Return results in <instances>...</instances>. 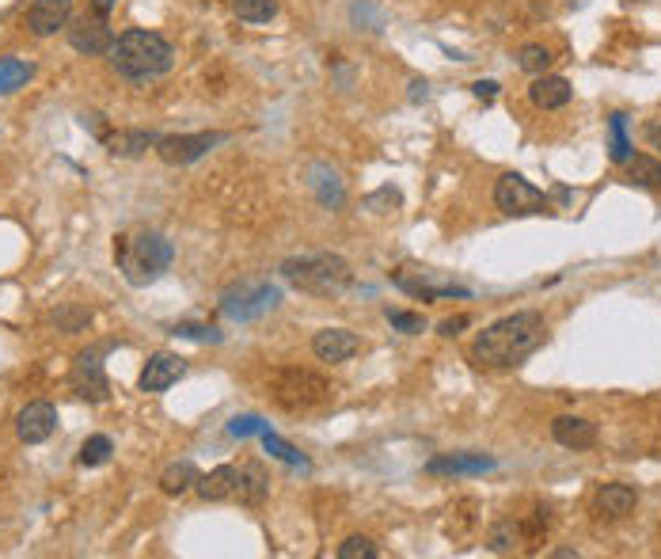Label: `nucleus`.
I'll use <instances>...</instances> for the list:
<instances>
[{
    "label": "nucleus",
    "instance_id": "obj_1",
    "mask_svg": "<svg viewBox=\"0 0 661 559\" xmlns=\"http://www.w3.org/2000/svg\"><path fill=\"white\" fill-rule=\"evenodd\" d=\"M548 343V320L540 312H513L494 320L491 328H483L472 343V362L479 369H513L521 366L529 354Z\"/></svg>",
    "mask_w": 661,
    "mask_h": 559
},
{
    "label": "nucleus",
    "instance_id": "obj_2",
    "mask_svg": "<svg viewBox=\"0 0 661 559\" xmlns=\"http://www.w3.org/2000/svg\"><path fill=\"white\" fill-rule=\"evenodd\" d=\"M111 65L118 77L126 80H156L171 73L175 65V46H171L160 31H145V27H133L126 35H118L111 46Z\"/></svg>",
    "mask_w": 661,
    "mask_h": 559
},
{
    "label": "nucleus",
    "instance_id": "obj_3",
    "mask_svg": "<svg viewBox=\"0 0 661 559\" xmlns=\"http://www.w3.org/2000/svg\"><path fill=\"white\" fill-rule=\"evenodd\" d=\"M114 259H118V270H122V278L130 282L133 290H145V286L160 282L168 274L175 248H171V240L164 232H122L114 240Z\"/></svg>",
    "mask_w": 661,
    "mask_h": 559
},
{
    "label": "nucleus",
    "instance_id": "obj_4",
    "mask_svg": "<svg viewBox=\"0 0 661 559\" xmlns=\"http://www.w3.org/2000/svg\"><path fill=\"white\" fill-rule=\"evenodd\" d=\"M282 278L301 293L312 297H342L354 282V270L342 255L331 251H312V255H293L282 263Z\"/></svg>",
    "mask_w": 661,
    "mask_h": 559
},
{
    "label": "nucleus",
    "instance_id": "obj_5",
    "mask_svg": "<svg viewBox=\"0 0 661 559\" xmlns=\"http://www.w3.org/2000/svg\"><path fill=\"white\" fill-rule=\"evenodd\" d=\"M270 400L285 411H312L335 400V388L327 377L301 366H285L270 373Z\"/></svg>",
    "mask_w": 661,
    "mask_h": 559
},
{
    "label": "nucleus",
    "instance_id": "obj_6",
    "mask_svg": "<svg viewBox=\"0 0 661 559\" xmlns=\"http://www.w3.org/2000/svg\"><path fill=\"white\" fill-rule=\"evenodd\" d=\"M282 305V290L270 286V282H240L221 297V316L232 324H247V320H259L266 312H274Z\"/></svg>",
    "mask_w": 661,
    "mask_h": 559
},
{
    "label": "nucleus",
    "instance_id": "obj_7",
    "mask_svg": "<svg viewBox=\"0 0 661 559\" xmlns=\"http://www.w3.org/2000/svg\"><path fill=\"white\" fill-rule=\"evenodd\" d=\"M494 206L502 213H510V217H529V213L548 210V194L540 187H532L525 175L506 172L494 183Z\"/></svg>",
    "mask_w": 661,
    "mask_h": 559
},
{
    "label": "nucleus",
    "instance_id": "obj_8",
    "mask_svg": "<svg viewBox=\"0 0 661 559\" xmlns=\"http://www.w3.org/2000/svg\"><path fill=\"white\" fill-rule=\"evenodd\" d=\"M392 282H396L403 293H411V297H422V301H441V297H468L464 286H456L453 278H445L441 270H430V267H399L392 274Z\"/></svg>",
    "mask_w": 661,
    "mask_h": 559
},
{
    "label": "nucleus",
    "instance_id": "obj_9",
    "mask_svg": "<svg viewBox=\"0 0 661 559\" xmlns=\"http://www.w3.org/2000/svg\"><path fill=\"white\" fill-rule=\"evenodd\" d=\"M221 141H228V134H171L156 141V156L171 164V168H183V164H194L202 160L209 149H217Z\"/></svg>",
    "mask_w": 661,
    "mask_h": 559
},
{
    "label": "nucleus",
    "instance_id": "obj_10",
    "mask_svg": "<svg viewBox=\"0 0 661 559\" xmlns=\"http://www.w3.org/2000/svg\"><path fill=\"white\" fill-rule=\"evenodd\" d=\"M69 385L80 400H92V404H103L111 396V385H107V373H103V362L95 350H84L76 354L73 373H69Z\"/></svg>",
    "mask_w": 661,
    "mask_h": 559
},
{
    "label": "nucleus",
    "instance_id": "obj_11",
    "mask_svg": "<svg viewBox=\"0 0 661 559\" xmlns=\"http://www.w3.org/2000/svg\"><path fill=\"white\" fill-rule=\"evenodd\" d=\"M69 46L76 54H88V58H99V54H111L114 46V31L107 16H84V20H69Z\"/></svg>",
    "mask_w": 661,
    "mask_h": 559
},
{
    "label": "nucleus",
    "instance_id": "obj_12",
    "mask_svg": "<svg viewBox=\"0 0 661 559\" xmlns=\"http://www.w3.org/2000/svg\"><path fill=\"white\" fill-rule=\"evenodd\" d=\"M73 20V0H35L27 8V31L35 39H50L57 31H65Z\"/></svg>",
    "mask_w": 661,
    "mask_h": 559
},
{
    "label": "nucleus",
    "instance_id": "obj_13",
    "mask_svg": "<svg viewBox=\"0 0 661 559\" xmlns=\"http://www.w3.org/2000/svg\"><path fill=\"white\" fill-rule=\"evenodd\" d=\"M187 377V362L179 358V354H168V350H160V354H152L145 369H141V377H137V385L141 392H168L175 381H183Z\"/></svg>",
    "mask_w": 661,
    "mask_h": 559
},
{
    "label": "nucleus",
    "instance_id": "obj_14",
    "mask_svg": "<svg viewBox=\"0 0 661 559\" xmlns=\"http://www.w3.org/2000/svg\"><path fill=\"white\" fill-rule=\"evenodd\" d=\"M57 430V407L46 404V400H35V404H27L23 411L16 415V434L19 442L27 445H38L46 442L50 434Z\"/></svg>",
    "mask_w": 661,
    "mask_h": 559
},
{
    "label": "nucleus",
    "instance_id": "obj_15",
    "mask_svg": "<svg viewBox=\"0 0 661 559\" xmlns=\"http://www.w3.org/2000/svg\"><path fill=\"white\" fill-rule=\"evenodd\" d=\"M358 350H361V339L346 328H323L312 335V354H316L320 362H331V366L350 362Z\"/></svg>",
    "mask_w": 661,
    "mask_h": 559
},
{
    "label": "nucleus",
    "instance_id": "obj_16",
    "mask_svg": "<svg viewBox=\"0 0 661 559\" xmlns=\"http://www.w3.org/2000/svg\"><path fill=\"white\" fill-rule=\"evenodd\" d=\"M551 438L563 445V449L582 453V449H593V445H597V423L578 419V415H559V419L551 423Z\"/></svg>",
    "mask_w": 661,
    "mask_h": 559
},
{
    "label": "nucleus",
    "instance_id": "obj_17",
    "mask_svg": "<svg viewBox=\"0 0 661 559\" xmlns=\"http://www.w3.org/2000/svg\"><path fill=\"white\" fill-rule=\"evenodd\" d=\"M574 96L567 77H551V73H540V77L529 84V103L540 107V111H563Z\"/></svg>",
    "mask_w": 661,
    "mask_h": 559
},
{
    "label": "nucleus",
    "instance_id": "obj_18",
    "mask_svg": "<svg viewBox=\"0 0 661 559\" xmlns=\"http://www.w3.org/2000/svg\"><path fill=\"white\" fill-rule=\"evenodd\" d=\"M304 183H308V191L316 194V202H320L323 210H339L342 198H346L339 172H335V168H327V164H308Z\"/></svg>",
    "mask_w": 661,
    "mask_h": 559
},
{
    "label": "nucleus",
    "instance_id": "obj_19",
    "mask_svg": "<svg viewBox=\"0 0 661 559\" xmlns=\"http://www.w3.org/2000/svg\"><path fill=\"white\" fill-rule=\"evenodd\" d=\"M494 468V457H483V453H453V457H434L426 461V472L430 476H483Z\"/></svg>",
    "mask_w": 661,
    "mask_h": 559
},
{
    "label": "nucleus",
    "instance_id": "obj_20",
    "mask_svg": "<svg viewBox=\"0 0 661 559\" xmlns=\"http://www.w3.org/2000/svg\"><path fill=\"white\" fill-rule=\"evenodd\" d=\"M635 502H639V495H635V487H627V483H605L597 495H593V506H597V514L601 518H627L631 510H635Z\"/></svg>",
    "mask_w": 661,
    "mask_h": 559
},
{
    "label": "nucleus",
    "instance_id": "obj_21",
    "mask_svg": "<svg viewBox=\"0 0 661 559\" xmlns=\"http://www.w3.org/2000/svg\"><path fill=\"white\" fill-rule=\"evenodd\" d=\"M236 495L244 506H263L270 495V472L259 461H247L240 468V480H236Z\"/></svg>",
    "mask_w": 661,
    "mask_h": 559
},
{
    "label": "nucleus",
    "instance_id": "obj_22",
    "mask_svg": "<svg viewBox=\"0 0 661 559\" xmlns=\"http://www.w3.org/2000/svg\"><path fill=\"white\" fill-rule=\"evenodd\" d=\"M236 480H240V468H232V464H217L213 472L198 476L194 491H198L206 502H221V499H228V495H236Z\"/></svg>",
    "mask_w": 661,
    "mask_h": 559
},
{
    "label": "nucleus",
    "instance_id": "obj_23",
    "mask_svg": "<svg viewBox=\"0 0 661 559\" xmlns=\"http://www.w3.org/2000/svg\"><path fill=\"white\" fill-rule=\"evenodd\" d=\"M156 141H160V134H152V130H118V134L107 137V153L133 160V156H141L145 149H156Z\"/></svg>",
    "mask_w": 661,
    "mask_h": 559
},
{
    "label": "nucleus",
    "instance_id": "obj_24",
    "mask_svg": "<svg viewBox=\"0 0 661 559\" xmlns=\"http://www.w3.org/2000/svg\"><path fill=\"white\" fill-rule=\"evenodd\" d=\"M624 179L631 187H643V191H658L661 187V160L658 156H635L624 164Z\"/></svg>",
    "mask_w": 661,
    "mask_h": 559
},
{
    "label": "nucleus",
    "instance_id": "obj_25",
    "mask_svg": "<svg viewBox=\"0 0 661 559\" xmlns=\"http://www.w3.org/2000/svg\"><path fill=\"white\" fill-rule=\"evenodd\" d=\"M194 483H198V468L190 461H175L160 472V491L164 495H187V491H194Z\"/></svg>",
    "mask_w": 661,
    "mask_h": 559
},
{
    "label": "nucleus",
    "instance_id": "obj_26",
    "mask_svg": "<svg viewBox=\"0 0 661 559\" xmlns=\"http://www.w3.org/2000/svg\"><path fill=\"white\" fill-rule=\"evenodd\" d=\"M517 544H525V525L521 521H494L491 525V533H487V548L491 552H498V556H506V552H513Z\"/></svg>",
    "mask_w": 661,
    "mask_h": 559
},
{
    "label": "nucleus",
    "instance_id": "obj_27",
    "mask_svg": "<svg viewBox=\"0 0 661 559\" xmlns=\"http://www.w3.org/2000/svg\"><path fill=\"white\" fill-rule=\"evenodd\" d=\"M35 77V65L23 58H0V96L19 92L27 80Z\"/></svg>",
    "mask_w": 661,
    "mask_h": 559
},
{
    "label": "nucleus",
    "instance_id": "obj_28",
    "mask_svg": "<svg viewBox=\"0 0 661 559\" xmlns=\"http://www.w3.org/2000/svg\"><path fill=\"white\" fill-rule=\"evenodd\" d=\"M608 156H612V164H627L631 160V141H627V115L624 111H616V115H608Z\"/></svg>",
    "mask_w": 661,
    "mask_h": 559
},
{
    "label": "nucleus",
    "instance_id": "obj_29",
    "mask_svg": "<svg viewBox=\"0 0 661 559\" xmlns=\"http://www.w3.org/2000/svg\"><path fill=\"white\" fill-rule=\"evenodd\" d=\"M232 12L244 23H270L278 16V0H232Z\"/></svg>",
    "mask_w": 661,
    "mask_h": 559
},
{
    "label": "nucleus",
    "instance_id": "obj_30",
    "mask_svg": "<svg viewBox=\"0 0 661 559\" xmlns=\"http://www.w3.org/2000/svg\"><path fill=\"white\" fill-rule=\"evenodd\" d=\"M555 54H551L548 46H540V42H529V46H521L517 50V65L529 73V77H540V73H548Z\"/></svg>",
    "mask_w": 661,
    "mask_h": 559
},
{
    "label": "nucleus",
    "instance_id": "obj_31",
    "mask_svg": "<svg viewBox=\"0 0 661 559\" xmlns=\"http://www.w3.org/2000/svg\"><path fill=\"white\" fill-rule=\"evenodd\" d=\"M114 453V442L107 438V434H92L88 442L80 445V457L76 461L84 464V468H99V464H107Z\"/></svg>",
    "mask_w": 661,
    "mask_h": 559
},
{
    "label": "nucleus",
    "instance_id": "obj_32",
    "mask_svg": "<svg viewBox=\"0 0 661 559\" xmlns=\"http://www.w3.org/2000/svg\"><path fill=\"white\" fill-rule=\"evenodd\" d=\"M361 206H365L369 213H396L399 206H403V194H399L396 187H380V191L365 194Z\"/></svg>",
    "mask_w": 661,
    "mask_h": 559
},
{
    "label": "nucleus",
    "instance_id": "obj_33",
    "mask_svg": "<svg viewBox=\"0 0 661 559\" xmlns=\"http://www.w3.org/2000/svg\"><path fill=\"white\" fill-rule=\"evenodd\" d=\"M263 445H266V453H270V457H278V461L293 464V468H308V461H304L301 453H297V449H293L289 442H282L274 430H263Z\"/></svg>",
    "mask_w": 661,
    "mask_h": 559
},
{
    "label": "nucleus",
    "instance_id": "obj_34",
    "mask_svg": "<svg viewBox=\"0 0 661 559\" xmlns=\"http://www.w3.org/2000/svg\"><path fill=\"white\" fill-rule=\"evenodd\" d=\"M384 316H388V324H392L396 331H403V335H422V331H426V316H422V312L388 309Z\"/></svg>",
    "mask_w": 661,
    "mask_h": 559
},
{
    "label": "nucleus",
    "instance_id": "obj_35",
    "mask_svg": "<svg viewBox=\"0 0 661 559\" xmlns=\"http://www.w3.org/2000/svg\"><path fill=\"white\" fill-rule=\"evenodd\" d=\"M380 548L369 537H346L339 544V559H377Z\"/></svg>",
    "mask_w": 661,
    "mask_h": 559
},
{
    "label": "nucleus",
    "instance_id": "obj_36",
    "mask_svg": "<svg viewBox=\"0 0 661 559\" xmlns=\"http://www.w3.org/2000/svg\"><path fill=\"white\" fill-rule=\"evenodd\" d=\"M171 335H179V339H194V343H221L225 335L217 328H206V324H175Z\"/></svg>",
    "mask_w": 661,
    "mask_h": 559
},
{
    "label": "nucleus",
    "instance_id": "obj_37",
    "mask_svg": "<svg viewBox=\"0 0 661 559\" xmlns=\"http://www.w3.org/2000/svg\"><path fill=\"white\" fill-rule=\"evenodd\" d=\"M263 430H270V426H266L259 415H236V419L228 423V434H232V438H251V434H263Z\"/></svg>",
    "mask_w": 661,
    "mask_h": 559
},
{
    "label": "nucleus",
    "instance_id": "obj_38",
    "mask_svg": "<svg viewBox=\"0 0 661 559\" xmlns=\"http://www.w3.org/2000/svg\"><path fill=\"white\" fill-rule=\"evenodd\" d=\"M92 320V312L88 309H61V312H54V324L61 331H80L84 324Z\"/></svg>",
    "mask_w": 661,
    "mask_h": 559
},
{
    "label": "nucleus",
    "instance_id": "obj_39",
    "mask_svg": "<svg viewBox=\"0 0 661 559\" xmlns=\"http://www.w3.org/2000/svg\"><path fill=\"white\" fill-rule=\"evenodd\" d=\"M468 324H472L468 316H449V320H441V324H437V335H445V339H453V335H460V331L468 328Z\"/></svg>",
    "mask_w": 661,
    "mask_h": 559
},
{
    "label": "nucleus",
    "instance_id": "obj_40",
    "mask_svg": "<svg viewBox=\"0 0 661 559\" xmlns=\"http://www.w3.org/2000/svg\"><path fill=\"white\" fill-rule=\"evenodd\" d=\"M498 88H502L498 80H475V84H472L475 99H483V103H491V99L498 96Z\"/></svg>",
    "mask_w": 661,
    "mask_h": 559
},
{
    "label": "nucleus",
    "instance_id": "obj_41",
    "mask_svg": "<svg viewBox=\"0 0 661 559\" xmlns=\"http://www.w3.org/2000/svg\"><path fill=\"white\" fill-rule=\"evenodd\" d=\"M643 137H646V145H650V149H658L661 153V122H646Z\"/></svg>",
    "mask_w": 661,
    "mask_h": 559
},
{
    "label": "nucleus",
    "instance_id": "obj_42",
    "mask_svg": "<svg viewBox=\"0 0 661 559\" xmlns=\"http://www.w3.org/2000/svg\"><path fill=\"white\" fill-rule=\"evenodd\" d=\"M114 4H118V0H92L95 16H111V12H114Z\"/></svg>",
    "mask_w": 661,
    "mask_h": 559
},
{
    "label": "nucleus",
    "instance_id": "obj_43",
    "mask_svg": "<svg viewBox=\"0 0 661 559\" xmlns=\"http://www.w3.org/2000/svg\"><path fill=\"white\" fill-rule=\"evenodd\" d=\"M411 88H415V92H411V99H426V96H430V92H426V80H415Z\"/></svg>",
    "mask_w": 661,
    "mask_h": 559
},
{
    "label": "nucleus",
    "instance_id": "obj_44",
    "mask_svg": "<svg viewBox=\"0 0 661 559\" xmlns=\"http://www.w3.org/2000/svg\"><path fill=\"white\" fill-rule=\"evenodd\" d=\"M551 556H555V559H574L578 552H570V548H559V552H551Z\"/></svg>",
    "mask_w": 661,
    "mask_h": 559
}]
</instances>
